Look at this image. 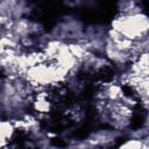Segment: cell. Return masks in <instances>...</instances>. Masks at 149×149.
I'll use <instances>...</instances> for the list:
<instances>
[{"mask_svg": "<svg viewBox=\"0 0 149 149\" xmlns=\"http://www.w3.org/2000/svg\"><path fill=\"white\" fill-rule=\"evenodd\" d=\"M12 133V126L7 122L0 121V146H2L6 141H8V139H10Z\"/></svg>", "mask_w": 149, "mask_h": 149, "instance_id": "1", "label": "cell"}]
</instances>
